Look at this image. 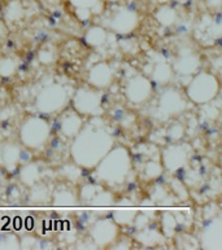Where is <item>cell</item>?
Wrapping results in <instances>:
<instances>
[{
  "instance_id": "1",
  "label": "cell",
  "mask_w": 222,
  "mask_h": 250,
  "mask_svg": "<svg viewBox=\"0 0 222 250\" xmlns=\"http://www.w3.org/2000/svg\"><path fill=\"white\" fill-rule=\"evenodd\" d=\"M73 1H77L78 4H85V5H89V4H94L96 0H73Z\"/></svg>"
}]
</instances>
